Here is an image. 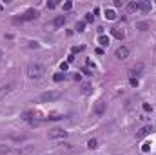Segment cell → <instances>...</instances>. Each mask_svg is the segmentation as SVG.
<instances>
[{
	"instance_id": "obj_17",
	"label": "cell",
	"mask_w": 156,
	"mask_h": 155,
	"mask_svg": "<svg viewBox=\"0 0 156 155\" xmlns=\"http://www.w3.org/2000/svg\"><path fill=\"white\" fill-rule=\"evenodd\" d=\"M64 79H65V73H56V75L53 77V80H55V82H62Z\"/></svg>"
},
{
	"instance_id": "obj_16",
	"label": "cell",
	"mask_w": 156,
	"mask_h": 155,
	"mask_svg": "<svg viewBox=\"0 0 156 155\" xmlns=\"http://www.w3.org/2000/svg\"><path fill=\"white\" fill-rule=\"evenodd\" d=\"M33 117H35V113H31V112H26L24 115H22V119L27 121V122H31V121H33Z\"/></svg>"
},
{
	"instance_id": "obj_13",
	"label": "cell",
	"mask_w": 156,
	"mask_h": 155,
	"mask_svg": "<svg viewBox=\"0 0 156 155\" xmlns=\"http://www.w3.org/2000/svg\"><path fill=\"white\" fill-rule=\"evenodd\" d=\"M138 6H140V9H143V11H151V9H152V4H151V2H145V0H143V2H138Z\"/></svg>"
},
{
	"instance_id": "obj_23",
	"label": "cell",
	"mask_w": 156,
	"mask_h": 155,
	"mask_svg": "<svg viewBox=\"0 0 156 155\" xmlns=\"http://www.w3.org/2000/svg\"><path fill=\"white\" fill-rule=\"evenodd\" d=\"M7 150H9V146H0V155H6Z\"/></svg>"
},
{
	"instance_id": "obj_28",
	"label": "cell",
	"mask_w": 156,
	"mask_h": 155,
	"mask_svg": "<svg viewBox=\"0 0 156 155\" xmlns=\"http://www.w3.org/2000/svg\"><path fill=\"white\" fill-rule=\"evenodd\" d=\"M73 60H75V55H69V57H67V64H69V62H73Z\"/></svg>"
},
{
	"instance_id": "obj_25",
	"label": "cell",
	"mask_w": 156,
	"mask_h": 155,
	"mask_svg": "<svg viewBox=\"0 0 156 155\" xmlns=\"http://www.w3.org/2000/svg\"><path fill=\"white\" fill-rule=\"evenodd\" d=\"M53 7H56V2H47V9H53Z\"/></svg>"
},
{
	"instance_id": "obj_29",
	"label": "cell",
	"mask_w": 156,
	"mask_h": 155,
	"mask_svg": "<svg viewBox=\"0 0 156 155\" xmlns=\"http://www.w3.org/2000/svg\"><path fill=\"white\" fill-rule=\"evenodd\" d=\"M2 57H4V55H2V51H0V60H2Z\"/></svg>"
},
{
	"instance_id": "obj_14",
	"label": "cell",
	"mask_w": 156,
	"mask_h": 155,
	"mask_svg": "<svg viewBox=\"0 0 156 155\" xmlns=\"http://www.w3.org/2000/svg\"><path fill=\"white\" fill-rule=\"evenodd\" d=\"M75 29H76L78 33L85 31V20H78V22H76V26H75Z\"/></svg>"
},
{
	"instance_id": "obj_20",
	"label": "cell",
	"mask_w": 156,
	"mask_h": 155,
	"mask_svg": "<svg viewBox=\"0 0 156 155\" xmlns=\"http://www.w3.org/2000/svg\"><path fill=\"white\" fill-rule=\"evenodd\" d=\"M67 68H69V64H67V62H62V64H60V70H62V73H65V71H67Z\"/></svg>"
},
{
	"instance_id": "obj_6",
	"label": "cell",
	"mask_w": 156,
	"mask_h": 155,
	"mask_svg": "<svg viewBox=\"0 0 156 155\" xmlns=\"http://www.w3.org/2000/svg\"><path fill=\"white\" fill-rule=\"evenodd\" d=\"M129 53H131V51H129V48H127V46H120V48L115 51V57H116V58H120V60H123V58H127V57H129Z\"/></svg>"
},
{
	"instance_id": "obj_22",
	"label": "cell",
	"mask_w": 156,
	"mask_h": 155,
	"mask_svg": "<svg viewBox=\"0 0 156 155\" xmlns=\"http://www.w3.org/2000/svg\"><path fill=\"white\" fill-rule=\"evenodd\" d=\"M71 7H73V2H65L64 4V11H69Z\"/></svg>"
},
{
	"instance_id": "obj_30",
	"label": "cell",
	"mask_w": 156,
	"mask_h": 155,
	"mask_svg": "<svg viewBox=\"0 0 156 155\" xmlns=\"http://www.w3.org/2000/svg\"><path fill=\"white\" fill-rule=\"evenodd\" d=\"M2 9H4V6H2V4H0V11H2Z\"/></svg>"
},
{
	"instance_id": "obj_18",
	"label": "cell",
	"mask_w": 156,
	"mask_h": 155,
	"mask_svg": "<svg viewBox=\"0 0 156 155\" xmlns=\"http://www.w3.org/2000/svg\"><path fill=\"white\" fill-rule=\"evenodd\" d=\"M96 144H98V142H96V139H91V141L87 142V148H89V150H95V148H96Z\"/></svg>"
},
{
	"instance_id": "obj_9",
	"label": "cell",
	"mask_w": 156,
	"mask_h": 155,
	"mask_svg": "<svg viewBox=\"0 0 156 155\" xmlns=\"http://www.w3.org/2000/svg\"><path fill=\"white\" fill-rule=\"evenodd\" d=\"M64 24H65V16H64V15H58V16L53 20V26H55V28H60V26H64Z\"/></svg>"
},
{
	"instance_id": "obj_5",
	"label": "cell",
	"mask_w": 156,
	"mask_h": 155,
	"mask_svg": "<svg viewBox=\"0 0 156 155\" xmlns=\"http://www.w3.org/2000/svg\"><path fill=\"white\" fill-rule=\"evenodd\" d=\"M65 135H67V131L64 128H53L49 131V139H58V137H65Z\"/></svg>"
},
{
	"instance_id": "obj_12",
	"label": "cell",
	"mask_w": 156,
	"mask_h": 155,
	"mask_svg": "<svg viewBox=\"0 0 156 155\" xmlns=\"http://www.w3.org/2000/svg\"><path fill=\"white\" fill-rule=\"evenodd\" d=\"M107 20H115L116 18V11L115 9H105V15H104Z\"/></svg>"
},
{
	"instance_id": "obj_10",
	"label": "cell",
	"mask_w": 156,
	"mask_h": 155,
	"mask_svg": "<svg viewBox=\"0 0 156 155\" xmlns=\"http://www.w3.org/2000/svg\"><path fill=\"white\" fill-rule=\"evenodd\" d=\"M98 44H100L102 48H107V46H109V37H107V35H100V37H98Z\"/></svg>"
},
{
	"instance_id": "obj_8",
	"label": "cell",
	"mask_w": 156,
	"mask_h": 155,
	"mask_svg": "<svg viewBox=\"0 0 156 155\" xmlns=\"http://www.w3.org/2000/svg\"><path fill=\"white\" fill-rule=\"evenodd\" d=\"M111 35H113L115 38H118V40H123V37H125V33H123L122 29H118V28H113V29H111Z\"/></svg>"
},
{
	"instance_id": "obj_7",
	"label": "cell",
	"mask_w": 156,
	"mask_h": 155,
	"mask_svg": "<svg viewBox=\"0 0 156 155\" xmlns=\"http://www.w3.org/2000/svg\"><path fill=\"white\" fill-rule=\"evenodd\" d=\"M151 131H152V126H151V124H147V126L140 128V130H138V133H136V139H143V137L151 135Z\"/></svg>"
},
{
	"instance_id": "obj_4",
	"label": "cell",
	"mask_w": 156,
	"mask_h": 155,
	"mask_svg": "<svg viewBox=\"0 0 156 155\" xmlns=\"http://www.w3.org/2000/svg\"><path fill=\"white\" fill-rule=\"evenodd\" d=\"M105 106H107V104H105L104 100H98V102L95 104V108H93V113H95L96 117H102V115L105 113Z\"/></svg>"
},
{
	"instance_id": "obj_26",
	"label": "cell",
	"mask_w": 156,
	"mask_h": 155,
	"mask_svg": "<svg viewBox=\"0 0 156 155\" xmlns=\"http://www.w3.org/2000/svg\"><path fill=\"white\" fill-rule=\"evenodd\" d=\"M131 84H132V86H136V84H138V79H135V77H131Z\"/></svg>"
},
{
	"instance_id": "obj_15",
	"label": "cell",
	"mask_w": 156,
	"mask_h": 155,
	"mask_svg": "<svg viewBox=\"0 0 156 155\" xmlns=\"http://www.w3.org/2000/svg\"><path fill=\"white\" fill-rule=\"evenodd\" d=\"M127 9H129V11H138L140 6H138V2H129V4H127Z\"/></svg>"
},
{
	"instance_id": "obj_11",
	"label": "cell",
	"mask_w": 156,
	"mask_h": 155,
	"mask_svg": "<svg viewBox=\"0 0 156 155\" xmlns=\"http://www.w3.org/2000/svg\"><path fill=\"white\" fill-rule=\"evenodd\" d=\"M15 84H7V86H2V90H0V99H4V95H7L11 90H13Z\"/></svg>"
},
{
	"instance_id": "obj_1",
	"label": "cell",
	"mask_w": 156,
	"mask_h": 155,
	"mask_svg": "<svg viewBox=\"0 0 156 155\" xmlns=\"http://www.w3.org/2000/svg\"><path fill=\"white\" fill-rule=\"evenodd\" d=\"M44 75H46V68H44L42 64L33 62V64H29V66H27V77H29V79L38 80V79H42Z\"/></svg>"
},
{
	"instance_id": "obj_3",
	"label": "cell",
	"mask_w": 156,
	"mask_h": 155,
	"mask_svg": "<svg viewBox=\"0 0 156 155\" xmlns=\"http://www.w3.org/2000/svg\"><path fill=\"white\" fill-rule=\"evenodd\" d=\"M38 11L36 9H27L22 16H18V18H15V22H27V20H35V18H38Z\"/></svg>"
},
{
	"instance_id": "obj_19",
	"label": "cell",
	"mask_w": 156,
	"mask_h": 155,
	"mask_svg": "<svg viewBox=\"0 0 156 155\" xmlns=\"http://www.w3.org/2000/svg\"><path fill=\"white\" fill-rule=\"evenodd\" d=\"M82 90H84V93H89V91H91V84H89V82H85V84L82 86Z\"/></svg>"
},
{
	"instance_id": "obj_21",
	"label": "cell",
	"mask_w": 156,
	"mask_h": 155,
	"mask_svg": "<svg viewBox=\"0 0 156 155\" xmlns=\"http://www.w3.org/2000/svg\"><path fill=\"white\" fill-rule=\"evenodd\" d=\"M93 20H95V15H91V13L85 15V24H87V22H93Z\"/></svg>"
},
{
	"instance_id": "obj_24",
	"label": "cell",
	"mask_w": 156,
	"mask_h": 155,
	"mask_svg": "<svg viewBox=\"0 0 156 155\" xmlns=\"http://www.w3.org/2000/svg\"><path fill=\"white\" fill-rule=\"evenodd\" d=\"M142 108H143V112H151V106H149L147 102H143V104H142Z\"/></svg>"
},
{
	"instance_id": "obj_2",
	"label": "cell",
	"mask_w": 156,
	"mask_h": 155,
	"mask_svg": "<svg viewBox=\"0 0 156 155\" xmlns=\"http://www.w3.org/2000/svg\"><path fill=\"white\" fill-rule=\"evenodd\" d=\"M60 97H62V93L55 90V91H46V93H42L38 100H40V102H53V100H58Z\"/></svg>"
},
{
	"instance_id": "obj_27",
	"label": "cell",
	"mask_w": 156,
	"mask_h": 155,
	"mask_svg": "<svg viewBox=\"0 0 156 155\" xmlns=\"http://www.w3.org/2000/svg\"><path fill=\"white\" fill-rule=\"evenodd\" d=\"M104 53V48H96V55H102Z\"/></svg>"
}]
</instances>
